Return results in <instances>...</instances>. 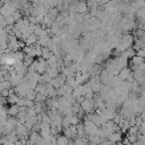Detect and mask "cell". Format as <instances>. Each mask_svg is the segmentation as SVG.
I'll use <instances>...</instances> for the list:
<instances>
[{
	"instance_id": "obj_15",
	"label": "cell",
	"mask_w": 145,
	"mask_h": 145,
	"mask_svg": "<svg viewBox=\"0 0 145 145\" xmlns=\"http://www.w3.org/2000/svg\"><path fill=\"white\" fill-rule=\"evenodd\" d=\"M85 116H86V113H85L82 109H79V110H78V112L76 113V117H77L79 120H80V119H83V118H85Z\"/></svg>"
},
{
	"instance_id": "obj_14",
	"label": "cell",
	"mask_w": 145,
	"mask_h": 145,
	"mask_svg": "<svg viewBox=\"0 0 145 145\" xmlns=\"http://www.w3.org/2000/svg\"><path fill=\"white\" fill-rule=\"evenodd\" d=\"M126 139H127V140H128L130 144H134V143L137 140V136H136V135H128V134H127Z\"/></svg>"
},
{
	"instance_id": "obj_16",
	"label": "cell",
	"mask_w": 145,
	"mask_h": 145,
	"mask_svg": "<svg viewBox=\"0 0 145 145\" xmlns=\"http://www.w3.org/2000/svg\"><path fill=\"white\" fill-rule=\"evenodd\" d=\"M25 103H26V100H25V99H18L16 105H17L18 108H20V106H25Z\"/></svg>"
},
{
	"instance_id": "obj_6",
	"label": "cell",
	"mask_w": 145,
	"mask_h": 145,
	"mask_svg": "<svg viewBox=\"0 0 145 145\" xmlns=\"http://www.w3.org/2000/svg\"><path fill=\"white\" fill-rule=\"evenodd\" d=\"M36 41H37V37H36L34 34H31V35L26 39V41H25L24 43H25V46H32L33 44L36 43Z\"/></svg>"
},
{
	"instance_id": "obj_2",
	"label": "cell",
	"mask_w": 145,
	"mask_h": 145,
	"mask_svg": "<svg viewBox=\"0 0 145 145\" xmlns=\"http://www.w3.org/2000/svg\"><path fill=\"white\" fill-rule=\"evenodd\" d=\"M133 43H134V39L130 34H125L121 36V45L125 48V49H128V48H131L133 46Z\"/></svg>"
},
{
	"instance_id": "obj_12",
	"label": "cell",
	"mask_w": 145,
	"mask_h": 145,
	"mask_svg": "<svg viewBox=\"0 0 145 145\" xmlns=\"http://www.w3.org/2000/svg\"><path fill=\"white\" fill-rule=\"evenodd\" d=\"M18 99H19V97H18L16 94H14V95H10V96L7 99V104H10V105H15V104L17 103Z\"/></svg>"
},
{
	"instance_id": "obj_9",
	"label": "cell",
	"mask_w": 145,
	"mask_h": 145,
	"mask_svg": "<svg viewBox=\"0 0 145 145\" xmlns=\"http://www.w3.org/2000/svg\"><path fill=\"white\" fill-rule=\"evenodd\" d=\"M122 56H123L126 59H131L134 56H136V52L133 50V48H128V49H126V51L122 53Z\"/></svg>"
},
{
	"instance_id": "obj_20",
	"label": "cell",
	"mask_w": 145,
	"mask_h": 145,
	"mask_svg": "<svg viewBox=\"0 0 145 145\" xmlns=\"http://www.w3.org/2000/svg\"><path fill=\"white\" fill-rule=\"evenodd\" d=\"M145 143L144 142H139V140H136L134 144H131V145H144Z\"/></svg>"
},
{
	"instance_id": "obj_21",
	"label": "cell",
	"mask_w": 145,
	"mask_h": 145,
	"mask_svg": "<svg viewBox=\"0 0 145 145\" xmlns=\"http://www.w3.org/2000/svg\"><path fill=\"white\" fill-rule=\"evenodd\" d=\"M2 5H3V2H2V1H0V7H2Z\"/></svg>"
},
{
	"instance_id": "obj_8",
	"label": "cell",
	"mask_w": 145,
	"mask_h": 145,
	"mask_svg": "<svg viewBox=\"0 0 145 145\" xmlns=\"http://www.w3.org/2000/svg\"><path fill=\"white\" fill-rule=\"evenodd\" d=\"M68 142H69V139L60 134L57 136V144L56 145H68Z\"/></svg>"
},
{
	"instance_id": "obj_18",
	"label": "cell",
	"mask_w": 145,
	"mask_h": 145,
	"mask_svg": "<svg viewBox=\"0 0 145 145\" xmlns=\"http://www.w3.org/2000/svg\"><path fill=\"white\" fill-rule=\"evenodd\" d=\"M25 100H26V99H25ZM25 106H26V108H33V106H34V102H33V101H27V100H26Z\"/></svg>"
},
{
	"instance_id": "obj_1",
	"label": "cell",
	"mask_w": 145,
	"mask_h": 145,
	"mask_svg": "<svg viewBox=\"0 0 145 145\" xmlns=\"http://www.w3.org/2000/svg\"><path fill=\"white\" fill-rule=\"evenodd\" d=\"M80 109H82L86 114L93 112V109H94V101H93V100H91V101L84 100V101L80 103Z\"/></svg>"
},
{
	"instance_id": "obj_3",
	"label": "cell",
	"mask_w": 145,
	"mask_h": 145,
	"mask_svg": "<svg viewBox=\"0 0 145 145\" xmlns=\"http://www.w3.org/2000/svg\"><path fill=\"white\" fill-rule=\"evenodd\" d=\"M121 133H112L111 135H109L108 137H106V139L109 140V142H111L112 144H117V143H119V142H121Z\"/></svg>"
},
{
	"instance_id": "obj_5",
	"label": "cell",
	"mask_w": 145,
	"mask_h": 145,
	"mask_svg": "<svg viewBox=\"0 0 145 145\" xmlns=\"http://www.w3.org/2000/svg\"><path fill=\"white\" fill-rule=\"evenodd\" d=\"M88 11V8H87V5H86V2H78L77 3V12L78 14H80V15H84V14H86Z\"/></svg>"
},
{
	"instance_id": "obj_13",
	"label": "cell",
	"mask_w": 145,
	"mask_h": 145,
	"mask_svg": "<svg viewBox=\"0 0 145 145\" xmlns=\"http://www.w3.org/2000/svg\"><path fill=\"white\" fill-rule=\"evenodd\" d=\"M80 122V120L75 116V114H71V117H70V126H76V125H78Z\"/></svg>"
},
{
	"instance_id": "obj_7",
	"label": "cell",
	"mask_w": 145,
	"mask_h": 145,
	"mask_svg": "<svg viewBox=\"0 0 145 145\" xmlns=\"http://www.w3.org/2000/svg\"><path fill=\"white\" fill-rule=\"evenodd\" d=\"M18 106L15 104V105H10L9 108H8V117H15L16 118V116L18 114Z\"/></svg>"
},
{
	"instance_id": "obj_10",
	"label": "cell",
	"mask_w": 145,
	"mask_h": 145,
	"mask_svg": "<svg viewBox=\"0 0 145 145\" xmlns=\"http://www.w3.org/2000/svg\"><path fill=\"white\" fill-rule=\"evenodd\" d=\"M35 96H36V93H35L34 89H27L26 95H25V99H26L27 101H33V102H34Z\"/></svg>"
},
{
	"instance_id": "obj_4",
	"label": "cell",
	"mask_w": 145,
	"mask_h": 145,
	"mask_svg": "<svg viewBox=\"0 0 145 145\" xmlns=\"http://www.w3.org/2000/svg\"><path fill=\"white\" fill-rule=\"evenodd\" d=\"M41 139V136L39 133H35V131H31L29 135H28V143L31 145H35L39 140Z\"/></svg>"
},
{
	"instance_id": "obj_17",
	"label": "cell",
	"mask_w": 145,
	"mask_h": 145,
	"mask_svg": "<svg viewBox=\"0 0 145 145\" xmlns=\"http://www.w3.org/2000/svg\"><path fill=\"white\" fill-rule=\"evenodd\" d=\"M136 56L139 57V58H143V59H144V56H145V51H144V49L138 50V51L136 52Z\"/></svg>"
},
{
	"instance_id": "obj_19",
	"label": "cell",
	"mask_w": 145,
	"mask_h": 145,
	"mask_svg": "<svg viewBox=\"0 0 145 145\" xmlns=\"http://www.w3.org/2000/svg\"><path fill=\"white\" fill-rule=\"evenodd\" d=\"M99 145H112V143H111V142H109L108 139H104V140H102Z\"/></svg>"
},
{
	"instance_id": "obj_11",
	"label": "cell",
	"mask_w": 145,
	"mask_h": 145,
	"mask_svg": "<svg viewBox=\"0 0 145 145\" xmlns=\"http://www.w3.org/2000/svg\"><path fill=\"white\" fill-rule=\"evenodd\" d=\"M34 61V59L33 58H31V57H28V56H24V59H23V65H24V67L25 68H27L28 66H31L32 65V62Z\"/></svg>"
}]
</instances>
